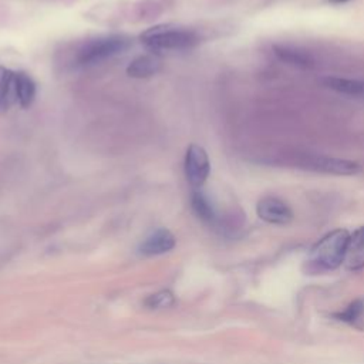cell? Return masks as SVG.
I'll return each instance as SVG.
<instances>
[{
    "label": "cell",
    "mask_w": 364,
    "mask_h": 364,
    "mask_svg": "<svg viewBox=\"0 0 364 364\" xmlns=\"http://www.w3.org/2000/svg\"><path fill=\"white\" fill-rule=\"evenodd\" d=\"M350 233L346 229H334L318 239L309 252L306 272L309 274L326 273L344 263Z\"/></svg>",
    "instance_id": "6da1fadb"
},
{
    "label": "cell",
    "mask_w": 364,
    "mask_h": 364,
    "mask_svg": "<svg viewBox=\"0 0 364 364\" xmlns=\"http://www.w3.org/2000/svg\"><path fill=\"white\" fill-rule=\"evenodd\" d=\"M142 44L154 54L169 51H186L199 43L196 31L185 27L156 26L141 34Z\"/></svg>",
    "instance_id": "7a4b0ae2"
},
{
    "label": "cell",
    "mask_w": 364,
    "mask_h": 364,
    "mask_svg": "<svg viewBox=\"0 0 364 364\" xmlns=\"http://www.w3.org/2000/svg\"><path fill=\"white\" fill-rule=\"evenodd\" d=\"M129 46L131 40L122 34L101 36L82 43L77 50L75 60L80 65H95L122 54Z\"/></svg>",
    "instance_id": "3957f363"
},
{
    "label": "cell",
    "mask_w": 364,
    "mask_h": 364,
    "mask_svg": "<svg viewBox=\"0 0 364 364\" xmlns=\"http://www.w3.org/2000/svg\"><path fill=\"white\" fill-rule=\"evenodd\" d=\"M294 166L318 172L327 175H338V176H350L360 172L361 166L355 161L334 158L320 154H296V156L290 161Z\"/></svg>",
    "instance_id": "277c9868"
},
{
    "label": "cell",
    "mask_w": 364,
    "mask_h": 364,
    "mask_svg": "<svg viewBox=\"0 0 364 364\" xmlns=\"http://www.w3.org/2000/svg\"><path fill=\"white\" fill-rule=\"evenodd\" d=\"M185 176L193 189H200L210 173V161L206 151L196 144H191L185 154Z\"/></svg>",
    "instance_id": "5b68a950"
},
{
    "label": "cell",
    "mask_w": 364,
    "mask_h": 364,
    "mask_svg": "<svg viewBox=\"0 0 364 364\" xmlns=\"http://www.w3.org/2000/svg\"><path fill=\"white\" fill-rule=\"evenodd\" d=\"M257 216L272 225H287L293 219L291 208L276 196H264L256 205Z\"/></svg>",
    "instance_id": "8992f818"
},
{
    "label": "cell",
    "mask_w": 364,
    "mask_h": 364,
    "mask_svg": "<svg viewBox=\"0 0 364 364\" xmlns=\"http://www.w3.org/2000/svg\"><path fill=\"white\" fill-rule=\"evenodd\" d=\"M273 54L277 57V60L291 67L307 70L314 65V57L311 53L297 46L276 44L273 46Z\"/></svg>",
    "instance_id": "52a82bcc"
},
{
    "label": "cell",
    "mask_w": 364,
    "mask_h": 364,
    "mask_svg": "<svg viewBox=\"0 0 364 364\" xmlns=\"http://www.w3.org/2000/svg\"><path fill=\"white\" fill-rule=\"evenodd\" d=\"M323 85L331 91L346 95L354 100H364V78H350V77H324L321 80Z\"/></svg>",
    "instance_id": "ba28073f"
},
{
    "label": "cell",
    "mask_w": 364,
    "mask_h": 364,
    "mask_svg": "<svg viewBox=\"0 0 364 364\" xmlns=\"http://www.w3.org/2000/svg\"><path fill=\"white\" fill-rule=\"evenodd\" d=\"M175 246V237L168 229H158L152 232L141 245L139 252L145 256H154V255H162L173 249Z\"/></svg>",
    "instance_id": "9c48e42d"
},
{
    "label": "cell",
    "mask_w": 364,
    "mask_h": 364,
    "mask_svg": "<svg viewBox=\"0 0 364 364\" xmlns=\"http://www.w3.org/2000/svg\"><path fill=\"white\" fill-rule=\"evenodd\" d=\"M344 264L348 270H361L364 267V226L354 230L347 243Z\"/></svg>",
    "instance_id": "30bf717a"
},
{
    "label": "cell",
    "mask_w": 364,
    "mask_h": 364,
    "mask_svg": "<svg viewBox=\"0 0 364 364\" xmlns=\"http://www.w3.org/2000/svg\"><path fill=\"white\" fill-rule=\"evenodd\" d=\"M161 60L156 54H142L131 61L127 67V74L132 78H148L161 70Z\"/></svg>",
    "instance_id": "8fae6325"
},
{
    "label": "cell",
    "mask_w": 364,
    "mask_h": 364,
    "mask_svg": "<svg viewBox=\"0 0 364 364\" xmlns=\"http://www.w3.org/2000/svg\"><path fill=\"white\" fill-rule=\"evenodd\" d=\"M13 104H17L16 73L0 65V111L9 109Z\"/></svg>",
    "instance_id": "7c38bea8"
},
{
    "label": "cell",
    "mask_w": 364,
    "mask_h": 364,
    "mask_svg": "<svg viewBox=\"0 0 364 364\" xmlns=\"http://www.w3.org/2000/svg\"><path fill=\"white\" fill-rule=\"evenodd\" d=\"M191 206L199 219H202L206 223H216L218 220L216 209L210 202V199L200 189H195L192 192Z\"/></svg>",
    "instance_id": "4fadbf2b"
},
{
    "label": "cell",
    "mask_w": 364,
    "mask_h": 364,
    "mask_svg": "<svg viewBox=\"0 0 364 364\" xmlns=\"http://www.w3.org/2000/svg\"><path fill=\"white\" fill-rule=\"evenodd\" d=\"M16 97L21 108L30 107L36 98V82L27 73H16Z\"/></svg>",
    "instance_id": "5bb4252c"
},
{
    "label": "cell",
    "mask_w": 364,
    "mask_h": 364,
    "mask_svg": "<svg viewBox=\"0 0 364 364\" xmlns=\"http://www.w3.org/2000/svg\"><path fill=\"white\" fill-rule=\"evenodd\" d=\"M337 317L346 323L357 324L364 317V300H355L343 313H338Z\"/></svg>",
    "instance_id": "9a60e30c"
},
{
    "label": "cell",
    "mask_w": 364,
    "mask_h": 364,
    "mask_svg": "<svg viewBox=\"0 0 364 364\" xmlns=\"http://www.w3.org/2000/svg\"><path fill=\"white\" fill-rule=\"evenodd\" d=\"M173 301H175V297L169 290H161L155 294H151L145 300V304L151 309H164V307L172 306Z\"/></svg>",
    "instance_id": "2e32d148"
},
{
    "label": "cell",
    "mask_w": 364,
    "mask_h": 364,
    "mask_svg": "<svg viewBox=\"0 0 364 364\" xmlns=\"http://www.w3.org/2000/svg\"><path fill=\"white\" fill-rule=\"evenodd\" d=\"M330 3H333V4H341V3H346V1H348V0H328Z\"/></svg>",
    "instance_id": "e0dca14e"
}]
</instances>
